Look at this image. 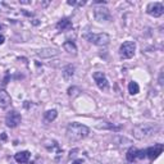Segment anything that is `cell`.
<instances>
[{
    "mask_svg": "<svg viewBox=\"0 0 164 164\" xmlns=\"http://www.w3.org/2000/svg\"><path fill=\"white\" fill-rule=\"evenodd\" d=\"M65 133H67V137L69 141H80V140H83L85 137L89 136L90 130H89V127H86L85 124L72 122V123L68 124L67 132Z\"/></svg>",
    "mask_w": 164,
    "mask_h": 164,
    "instance_id": "6da1fadb",
    "label": "cell"
},
{
    "mask_svg": "<svg viewBox=\"0 0 164 164\" xmlns=\"http://www.w3.org/2000/svg\"><path fill=\"white\" fill-rule=\"evenodd\" d=\"M160 130L159 126L153 123H141V124H137L133 128V136L137 140H144L148 139V137L155 135L158 131Z\"/></svg>",
    "mask_w": 164,
    "mask_h": 164,
    "instance_id": "7a4b0ae2",
    "label": "cell"
},
{
    "mask_svg": "<svg viewBox=\"0 0 164 164\" xmlns=\"http://www.w3.org/2000/svg\"><path fill=\"white\" fill-rule=\"evenodd\" d=\"M83 37L89 41V43L94 44V45H97V46H105L109 44L110 41V37L108 36L106 34H85Z\"/></svg>",
    "mask_w": 164,
    "mask_h": 164,
    "instance_id": "3957f363",
    "label": "cell"
},
{
    "mask_svg": "<svg viewBox=\"0 0 164 164\" xmlns=\"http://www.w3.org/2000/svg\"><path fill=\"white\" fill-rule=\"evenodd\" d=\"M136 51V44L133 41H126L119 47V55L123 59H130L135 55Z\"/></svg>",
    "mask_w": 164,
    "mask_h": 164,
    "instance_id": "277c9868",
    "label": "cell"
},
{
    "mask_svg": "<svg viewBox=\"0 0 164 164\" xmlns=\"http://www.w3.org/2000/svg\"><path fill=\"white\" fill-rule=\"evenodd\" d=\"M21 121H22V117H21V114L18 112H16V110H10L5 115V124L10 128H16L21 123Z\"/></svg>",
    "mask_w": 164,
    "mask_h": 164,
    "instance_id": "5b68a950",
    "label": "cell"
},
{
    "mask_svg": "<svg viewBox=\"0 0 164 164\" xmlns=\"http://www.w3.org/2000/svg\"><path fill=\"white\" fill-rule=\"evenodd\" d=\"M92 78H94V81L96 82L97 87H99L100 90H106V89L109 87L108 78H106V76L104 72H95L92 74Z\"/></svg>",
    "mask_w": 164,
    "mask_h": 164,
    "instance_id": "8992f818",
    "label": "cell"
},
{
    "mask_svg": "<svg viewBox=\"0 0 164 164\" xmlns=\"http://www.w3.org/2000/svg\"><path fill=\"white\" fill-rule=\"evenodd\" d=\"M146 12L153 17H160V16H163V13H164V5L162 3H150V4L148 5Z\"/></svg>",
    "mask_w": 164,
    "mask_h": 164,
    "instance_id": "52a82bcc",
    "label": "cell"
},
{
    "mask_svg": "<svg viewBox=\"0 0 164 164\" xmlns=\"http://www.w3.org/2000/svg\"><path fill=\"white\" fill-rule=\"evenodd\" d=\"M163 148H164L163 144H155L154 146L149 148L148 150H145V154H146V156H148L149 159L154 160L163 153Z\"/></svg>",
    "mask_w": 164,
    "mask_h": 164,
    "instance_id": "ba28073f",
    "label": "cell"
},
{
    "mask_svg": "<svg viewBox=\"0 0 164 164\" xmlns=\"http://www.w3.org/2000/svg\"><path fill=\"white\" fill-rule=\"evenodd\" d=\"M95 14V18L99 22H105V21H109L110 19V13H109V9L108 8H96L94 12Z\"/></svg>",
    "mask_w": 164,
    "mask_h": 164,
    "instance_id": "9c48e42d",
    "label": "cell"
},
{
    "mask_svg": "<svg viewBox=\"0 0 164 164\" xmlns=\"http://www.w3.org/2000/svg\"><path fill=\"white\" fill-rule=\"evenodd\" d=\"M58 54H59V50L51 49V47H46V49H43L40 51H37V55L40 58H51V56H56Z\"/></svg>",
    "mask_w": 164,
    "mask_h": 164,
    "instance_id": "30bf717a",
    "label": "cell"
},
{
    "mask_svg": "<svg viewBox=\"0 0 164 164\" xmlns=\"http://www.w3.org/2000/svg\"><path fill=\"white\" fill-rule=\"evenodd\" d=\"M10 103H12V99H10L9 94L5 90H0V106H1V108H5V106H8Z\"/></svg>",
    "mask_w": 164,
    "mask_h": 164,
    "instance_id": "8fae6325",
    "label": "cell"
},
{
    "mask_svg": "<svg viewBox=\"0 0 164 164\" xmlns=\"http://www.w3.org/2000/svg\"><path fill=\"white\" fill-rule=\"evenodd\" d=\"M30 158H31V153L30 151H19V153L14 155V159L18 163H27Z\"/></svg>",
    "mask_w": 164,
    "mask_h": 164,
    "instance_id": "7c38bea8",
    "label": "cell"
},
{
    "mask_svg": "<svg viewBox=\"0 0 164 164\" xmlns=\"http://www.w3.org/2000/svg\"><path fill=\"white\" fill-rule=\"evenodd\" d=\"M73 74H74V67L72 64H68L67 67H64V69H63V78L65 80V81H71L72 77H73Z\"/></svg>",
    "mask_w": 164,
    "mask_h": 164,
    "instance_id": "4fadbf2b",
    "label": "cell"
},
{
    "mask_svg": "<svg viewBox=\"0 0 164 164\" xmlns=\"http://www.w3.org/2000/svg\"><path fill=\"white\" fill-rule=\"evenodd\" d=\"M63 47H64V50L68 53V54H72V55L77 54V47H76V45H74V43H72V41H65V43L63 44Z\"/></svg>",
    "mask_w": 164,
    "mask_h": 164,
    "instance_id": "5bb4252c",
    "label": "cell"
},
{
    "mask_svg": "<svg viewBox=\"0 0 164 164\" xmlns=\"http://www.w3.org/2000/svg\"><path fill=\"white\" fill-rule=\"evenodd\" d=\"M56 28L62 30V31H67V30L72 28V22L69 19H62L60 22L56 23Z\"/></svg>",
    "mask_w": 164,
    "mask_h": 164,
    "instance_id": "9a60e30c",
    "label": "cell"
},
{
    "mask_svg": "<svg viewBox=\"0 0 164 164\" xmlns=\"http://www.w3.org/2000/svg\"><path fill=\"white\" fill-rule=\"evenodd\" d=\"M56 117H58V112H56L55 109L47 110L45 114H44V118H45L46 122H53V121H55Z\"/></svg>",
    "mask_w": 164,
    "mask_h": 164,
    "instance_id": "2e32d148",
    "label": "cell"
},
{
    "mask_svg": "<svg viewBox=\"0 0 164 164\" xmlns=\"http://www.w3.org/2000/svg\"><path fill=\"white\" fill-rule=\"evenodd\" d=\"M139 91H140V87H139V85H137V82L131 81L130 83H128V92H130L131 95L139 94Z\"/></svg>",
    "mask_w": 164,
    "mask_h": 164,
    "instance_id": "e0dca14e",
    "label": "cell"
},
{
    "mask_svg": "<svg viewBox=\"0 0 164 164\" xmlns=\"http://www.w3.org/2000/svg\"><path fill=\"white\" fill-rule=\"evenodd\" d=\"M137 151H139V150H137L136 148H131L130 150L127 151V155H126V156H127V160H128V162H133V160L137 159Z\"/></svg>",
    "mask_w": 164,
    "mask_h": 164,
    "instance_id": "ac0fdd59",
    "label": "cell"
},
{
    "mask_svg": "<svg viewBox=\"0 0 164 164\" xmlns=\"http://www.w3.org/2000/svg\"><path fill=\"white\" fill-rule=\"evenodd\" d=\"M145 156H146L145 150H139L137 151V159H144Z\"/></svg>",
    "mask_w": 164,
    "mask_h": 164,
    "instance_id": "d6986e66",
    "label": "cell"
},
{
    "mask_svg": "<svg viewBox=\"0 0 164 164\" xmlns=\"http://www.w3.org/2000/svg\"><path fill=\"white\" fill-rule=\"evenodd\" d=\"M68 4H69V5H83V4H85V1H71V0H69Z\"/></svg>",
    "mask_w": 164,
    "mask_h": 164,
    "instance_id": "ffe728a7",
    "label": "cell"
},
{
    "mask_svg": "<svg viewBox=\"0 0 164 164\" xmlns=\"http://www.w3.org/2000/svg\"><path fill=\"white\" fill-rule=\"evenodd\" d=\"M4 36H3V35H0V45H1V44H4Z\"/></svg>",
    "mask_w": 164,
    "mask_h": 164,
    "instance_id": "44dd1931",
    "label": "cell"
},
{
    "mask_svg": "<svg viewBox=\"0 0 164 164\" xmlns=\"http://www.w3.org/2000/svg\"><path fill=\"white\" fill-rule=\"evenodd\" d=\"M72 164H82V160L81 159H78V160H74V162Z\"/></svg>",
    "mask_w": 164,
    "mask_h": 164,
    "instance_id": "7402d4cb",
    "label": "cell"
},
{
    "mask_svg": "<svg viewBox=\"0 0 164 164\" xmlns=\"http://www.w3.org/2000/svg\"><path fill=\"white\" fill-rule=\"evenodd\" d=\"M1 139H3V140H7V135H5V133H3V135H1Z\"/></svg>",
    "mask_w": 164,
    "mask_h": 164,
    "instance_id": "603a6c76",
    "label": "cell"
}]
</instances>
